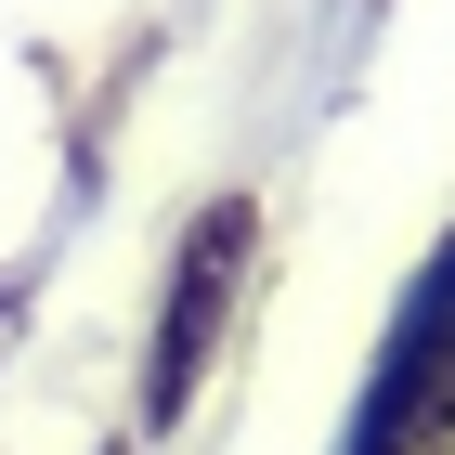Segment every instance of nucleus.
Returning a JSON list of instances; mask_svg holds the SVG:
<instances>
[{
    "label": "nucleus",
    "instance_id": "f257e3e1",
    "mask_svg": "<svg viewBox=\"0 0 455 455\" xmlns=\"http://www.w3.org/2000/svg\"><path fill=\"white\" fill-rule=\"evenodd\" d=\"M247 274H260V196H209L182 221V247H170V299H156V339H143V429H182V403L209 378Z\"/></svg>",
    "mask_w": 455,
    "mask_h": 455
},
{
    "label": "nucleus",
    "instance_id": "f03ea898",
    "mask_svg": "<svg viewBox=\"0 0 455 455\" xmlns=\"http://www.w3.org/2000/svg\"><path fill=\"white\" fill-rule=\"evenodd\" d=\"M429 403H455V235L429 247V274L403 286V313H390V351H378V378H364L351 455H390Z\"/></svg>",
    "mask_w": 455,
    "mask_h": 455
},
{
    "label": "nucleus",
    "instance_id": "7ed1b4c3",
    "mask_svg": "<svg viewBox=\"0 0 455 455\" xmlns=\"http://www.w3.org/2000/svg\"><path fill=\"white\" fill-rule=\"evenodd\" d=\"M390 455H455V403H429V417L403 429V443H390Z\"/></svg>",
    "mask_w": 455,
    "mask_h": 455
}]
</instances>
